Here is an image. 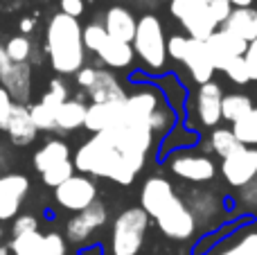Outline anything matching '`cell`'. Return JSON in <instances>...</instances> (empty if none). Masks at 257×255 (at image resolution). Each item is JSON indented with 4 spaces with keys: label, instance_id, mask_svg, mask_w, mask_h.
Wrapping results in <instances>:
<instances>
[{
    "label": "cell",
    "instance_id": "cell-38",
    "mask_svg": "<svg viewBox=\"0 0 257 255\" xmlns=\"http://www.w3.org/2000/svg\"><path fill=\"white\" fill-rule=\"evenodd\" d=\"M61 14L66 16H81L84 14V0H61Z\"/></svg>",
    "mask_w": 257,
    "mask_h": 255
},
{
    "label": "cell",
    "instance_id": "cell-42",
    "mask_svg": "<svg viewBox=\"0 0 257 255\" xmlns=\"http://www.w3.org/2000/svg\"><path fill=\"white\" fill-rule=\"evenodd\" d=\"M232 7H250L253 5V0H230Z\"/></svg>",
    "mask_w": 257,
    "mask_h": 255
},
{
    "label": "cell",
    "instance_id": "cell-19",
    "mask_svg": "<svg viewBox=\"0 0 257 255\" xmlns=\"http://www.w3.org/2000/svg\"><path fill=\"white\" fill-rule=\"evenodd\" d=\"M86 93L90 95L93 104L126 99L124 88H122L120 81L115 79V75H113V72H108V70H95V79H93V84L86 88Z\"/></svg>",
    "mask_w": 257,
    "mask_h": 255
},
{
    "label": "cell",
    "instance_id": "cell-17",
    "mask_svg": "<svg viewBox=\"0 0 257 255\" xmlns=\"http://www.w3.org/2000/svg\"><path fill=\"white\" fill-rule=\"evenodd\" d=\"M0 86L9 93L14 104H25L32 90V68L30 63H9L5 72H0Z\"/></svg>",
    "mask_w": 257,
    "mask_h": 255
},
{
    "label": "cell",
    "instance_id": "cell-11",
    "mask_svg": "<svg viewBox=\"0 0 257 255\" xmlns=\"http://www.w3.org/2000/svg\"><path fill=\"white\" fill-rule=\"evenodd\" d=\"M205 45H208V52H210V57H212V63L217 70H226L228 63L244 57L246 48H248V43H246L244 39H239L237 34L228 32L226 27L214 32V34L205 41Z\"/></svg>",
    "mask_w": 257,
    "mask_h": 255
},
{
    "label": "cell",
    "instance_id": "cell-43",
    "mask_svg": "<svg viewBox=\"0 0 257 255\" xmlns=\"http://www.w3.org/2000/svg\"><path fill=\"white\" fill-rule=\"evenodd\" d=\"M0 255H12V253H9V248H5V246H0Z\"/></svg>",
    "mask_w": 257,
    "mask_h": 255
},
{
    "label": "cell",
    "instance_id": "cell-20",
    "mask_svg": "<svg viewBox=\"0 0 257 255\" xmlns=\"http://www.w3.org/2000/svg\"><path fill=\"white\" fill-rule=\"evenodd\" d=\"M104 27L106 32L117 41L124 43H133V36L138 30V21L133 18V14L124 7H111L104 16Z\"/></svg>",
    "mask_w": 257,
    "mask_h": 255
},
{
    "label": "cell",
    "instance_id": "cell-35",
    "mask_svg": "<svg viewBox=\"0 0 257 255\" xmlns=\"http://www.w3.org/2000/svg\"><path fill=\"white\" fill-rule=\"evenodd\" d=\"M12 230H14V237L27 235V233H36V230H39V221H36L34 215H18Z\"/></svg>",
    "mask_w": 257,
    "mask_h": 255
},
{
    "label": "cell",
    "instance_id": "cell-39",
    "mask_svg": "<svg viewBox=\"0 0 257 255\" xmlns=\"http://www.w3.org/2000/svg\"><path fill=\"white\" fill-rule=\"evenodd\" d=\"M95 70L97 68H81L79 72H77V84L81 86V88H88L90 84H93V79H95Z\"/></svg>",
    "mask_w": 257,
    "mask_h": 255
},
{
    "label": "cell",
    "instance_id": "cell-29",
    "mask_svg": "<svg viewBox=\"0 0 257 255\" xmlns=\"http://www.w3.org/2000/svg\"><path fill=\"white\" fill-rule=\"evenodd\" d=\"M70 176H75V163L66 161V163H59V165L50 167L48 172H43V183L48 185V188L57 190L59 185H63Z\"/></svg>",
    "mask_w": 257,
    "mask_h": 255
},
{
    "label": "cell",
    "instance_id": "cell-24",
    "mask_svg": "<svg viewBox=\"0 0 257 255\" xmlns=\"http://www.w3.org/2000/svg\"><path fill=\"white\" fill-rule=\"evenodd\" d=\"M88 106L79 99H68L57 111V131H75L86 124Z\"/></svg>",
    "mask_w": 257,
    "mask_h": 255
},
{
    "label": "cell",
    "instance_id": "cell-25",
    "mask_svg": "<svg viewBox=\"0 0 257 255\" xmlns=\"http://www.w3.org/2000/svg\"><path fill=\"white\" fill-rule=\"evenodd\" d=\"M253 102H250V97H246V95H239V93H232V95H226L221 102V117L228 122H232V124H237L239 120H244L246 115H248L250 111H253Z\"/></svg>",
    "mask_w": 257,
    "mask_h": 255
},
{
    "label": "cell",
    "instance_id": "cell-9",
    "mask_svg": "<svg viewBox=\"0 0 257 255\" xmlns=\"http://www.w3.org/2000/svg\"><path fill=\"white\" fill-rule=\"evenodd\" d=\"M9 251L14 255H66L68 244L66 237H61L59 233L41 235L36 230V233L14 237L9 244Z\"/></svg>",
    "mask_w": 257,
    "mask_h": 255
},
{
    "label": "cell",
    "instance_id": "cell-41",
    "mask_svg": "<svg viewBox=\"0 0 257 255\" xmlns=\"http://www.w3.org/2000/svg\"><path fill=\"white\" fill-rule=\"evenodd\" d=\"M21 30L25 32V34H27V32H32V30H34V21H32V18H23V21H21Z\"/></svg>",
    "mask_w": 257,
    "mask_h": 255
},
{
    "label": "cell",
    "instance_id": "cell-13",
    "mask_svg": "<svg viewBox=\"0 0 257 255\" xmlns=\"http://www.w3.org/2000/svg\"><path fill=\"white\" fill-rule=\"evenodd\" d=\"M104 224H106V208L102 203H93L90 208L77 212L66 224V239L70 244H84Z\"/></svg>",
    "mask_w": 257,
    "mask_h": 255
},
{
    "label": "cell",
    "instance_id": "cell-28",
    "mask_svg": "<svg viewBox=\"0 0 257 255\" xmlns=\"http://www.w3.org/2000/svg\"><path fill=\"white\" fill-rule=\"evenodd\" d=\"M5 50L12 63H27V59L32 57V41L27 36H14L5 45Z\"/></svg>",
    "mask_w": 257,
    "mask_h": 255
},
{
    "label": "cell",
    "instance_id": "cell-2",
    "mask_svg": "<svg viewBox=\"0 0 257 255\" xmlns=\"http://www.w3.org/2000/svg\"><path fill=\"white\" fill-rule=\"evenodd\" d=\"M75 167L86 176H102L120 185H131L138 174L108 134H95L90 140H86L75 154Z\"/></svg>",
    "mask_w": 257,
    "mask_h": 255
},
{
    "label": "cell",
    "instance_id": "cell-26",
    "mask_svg": "<svg viewBox=\"0 0 257 255\" xmlns=\"http://www.w3.org/2000/svg\"><path fill=\"white\" fill-rule=\"evenodd\" d=\"M210 145L217 152V156H221V158H228L230 154H235L241 147V143L237 140L232 129H217L212 134V138H210Z\"/></svg>",
    "mask_w": 257,
    "mask_h": 255
},
{
    "label": "cell",
    "instance_id": "cell-31",
    "mask_svg": "<svg viewBox=\"0 0 257 255\" xmlns=\"http://www.w3.org/2000/svg\"><path fill=\"white\" fill-rule=\"evenodd\" d=\"M63 102H68L66 84H63L61 79H52L48 86V93H45L43 99H41V104H45V106L52 108V111H59V106H61Z\"/></svg>",
    "mask_w": 257,
    "mask_h": 255
},
{
    "label": "cell",
    "instance_id": "cell-15",
    "mask_svg": "<svg viewBox=\"0 0 257 255\" xmlns=\"http://www.w3.org/2000/svg\"><path fill=\"white\" fill-rule=\"evenodd\" d=\"M5 131H7L12 145H16V147H27V145L34 143L39 129L34 126L30 106H25V104H14L12 113H9V120H7V124H5Z\"/></svg>",
    "mask_w": 257,
    "mask_h": 255
},
{
    "label": "cell",
    "instance_id": "cell-1",
    "mask_svg": "<svg viewBox=\"0 0 257 255\" xmlns=\"http://www.w3.org/2000/svg\"><path fill=\"white\" fill-rule=\"evenodd\" d=\"M142 210L158 224L165 237L169 239H190L196 230V215L183 203V199L174 192L172 183L160 176H151L142 185Z\"/></svg>",
    "mask_w": 257,
    "mask_h": 255
},
{
    "label": "cell",
    "instance_id": "cell-37",
    "mask_svg": "<svg viewBox=\"0 0 257 255\" xmlns=\"http://www.w3.org/2000/svg\"><path fill=\"white\" fill-rule=\"evenodd\" d=\"M244 59H246V66H248V70H250V79H257V39L248 43Z\"/></svg>",
    "mask_w": 257,
    "mask_h": 255
},
{
    "label": "cell",
    "instance_id": "cell-44",
    "mask_svg": "<svg viewBox=\"0 0 257 255\" xmlns=\"http://www.w3.org/2000/svg\"><path fill=\"white\" fill-rule=\"evenodd\" d=\"M205 3H212V0H205Z\"/></svg>",
    "mask_w": 257,
    "mask_h": 255
},
{
    "label": "cell",
    "instance_id": "cell-45",
    "mask_svg": "<svg viewBox=\"0 0 257 255\" xmlns=\"http://www.w3.org/2000/svg\"><path fill=\"white\" fill-rule=\"evenodd\" d=\"M169 3H172V0H169Z\"/></svg>",
    "mask_w": 257,
    "mask_h": 255
},
{
    "label": "cell",
    "instance_id": "cell-32",
    "mask_svg": "<svg viewBox=\"0 0 257 255\" xmlns=\"http://www.w3.org/2000/svg\"><path fill=\"white\" fill-rule=\"evenodd\" d=\"M106 36H108V32H106V27H104L102 23H90L88 27H84V45H86V50L97 52L99 45L104 43Z\"/></svg>",
    "mask_w": 257,
    "mask_h": 255
},
{
    "label": "cell",
    "instance_id": "cell-16",
    "mask_svg": "<svg viewBox=\"0 0 257 255\" xmlns=\"http://www.w3.org/2000/svg\"><path fill=\"white\" fill-rule=\"evenodd\" d=\"M122 115H124V99L117 102H104V104H90L88 113H86V129L93 134H102V131L115 129L120 126Z\"/></svg>",
    "mask_w": 257,
    "mask_h": 255
},
{
    "label": "cell",
    "instance_id": "cell-6",
    "mask_svg": "<svg viewBox=\"0 0 257 255\" xmlns=\"http://www.w3.org/2000/svg\"><path fill=\"white\" fill-rule=\"evenodd\" d=\"M147 228H149V215L142 208H128L120 212L113 224V255H138L145 242Z\"/></svg>",
    "mask_w": 257,
    "mask_h": 255
},
{
    "label": "cell",
    "instance_id": "cell-14",
    "mask_svg": "<svg viewBox=\"0 0 257 255\" xmlns=\"http://www.w3.org/2000/svg\"><path fill=\"white\" fill-rule=\"evenodd\" d=\"M169 167L178 179L192 183H205L214 176V163L208 156H196V154H178L169 161Z\"/></svg>",
    "mask_w": 257,
    "mask_h": 255
},
{
    "label": "cell",
    "instance_id": "cell-36",
    "mask_svg": "<svg viewBox=\"0 0 257 255\" xmlns=\"http://www.w3.org/2000/svg\"><path fill=\"white\" fill-rule=\"evenodd\" d=\"M14 108V99L9 97V93L0 86V129H5V124H7L9 120V113H12Z\"/></svg>",
    "mask_w": 257,
    "mask_h": 255
},
{
    "label": "cell",
    "instance_id": "cell-23",
    "mask_svg": "<svg viewBox=\"0 0 257 255\" xmlns=\"http://www.w3.org/2000/svg\"><path fill=\"white\" fill-rule=\"evenodd\" d=\"M66 161H70V149H68V145L63 140H50V143H45L34 154V167L41 174L48 172L50 167L59 165V163H66Z\"/></svg>",
    "mask_w": 257,
    "mask_h": 255
},
{
    "label": "cell",
    "instance_id": "cell-34",
    "mask_svg": "<svg viewBox=\"0 0 257 255\" xmlns=\"http://www.w3.org/2000/svg\"><path fill=\"white\" fill-rule=\"evenodd\" d=\"M221 255H257V233L246 235L241 242H237L235 246H230Z\"/></svg>",
    "mask_w": 257,
    "mask_h": 255
},
{
    "label": "cell",
    "instance_id": "cell-27",
    "mask_svg": "<svg viewBox=\"0 0 257 255\" xmlns=\"http://www.w3.org/2000/svg\"><path fill=\"white\" fill-rule=\"evenodd\" d=\"M232 131H235L237 140L241 145H257V108L248 113L244 120H239L237 124H232Z\"/></svg>",
    "mask_w": 257,
    "mask_h": 255
},
{
    "label": "cell",
    "instance_id": "cell-4",
    "mask_svg": "<svg viewBox=\"0 0 257 255\" xmlns=\"http://www.w3.org/2000/svg\"><path fill=\"white\" fill-rule=\"evenodd\" d=\"M167 54L172 59H176V61L185 63L196 84L203 86L208 81H212V75L217 68L212 63V57L208 52L205 41H196V39H190V36L176 34L167 41Z\"/></svg>",
    "mask_w": 257,
    "mask_h": 255
},
{
    "label": "cell",
    "instance_id": "cell-12",
    "mask_svg": "<svg viewBox=\"0 0 257 255\" xmlns=\"http://www.w3.org/2000/svg\"><path fill=\"white\" fill-rule=\"evenodd\" d=\"M30 192V181L23 174L0 176V221L18 217L23 201Z\"/></svg>",
    "mask_w": 257,
    "mask_h": 255
},
{
    "label": "cell",
    "instance_id": "cell-30",
    "mask_svg": "<svg viewBox=\"0 0 257 255\" xmlns=\"http://www.w3.org/2000/svg\"><path fill=\"white\" fill-rule=\"evenodd\" d=\"M32 120H34V126L39 131H57V111L48 108L45 104H34L30 106Z\"/></svg>",
    "mask_w": 257,
    "mask_h": 255
},
{
    "label": "cell",
    "instance_id": "cell-21",
    "mask_svg": "<svg viewBox=\"0 0 257 255\" xmlns=\"http://www.w3.org/2000/svg\"><path fill=\"white\" fill-rule=\"evenodd\" d=\"M228 32L237 34L239 39H244L246 43L257 39V9L253 7H235L232 14L228 16V21L223 23Z\"/></svg>",
    "mask_w": 257,
    "mask_h": 255
},
{
    "label": "cell",
    "instance_id": "cell-18",
    "mask_svg": "<svg viewBox=\"0 0 257 255\" xmlns=\"http://www.w3.org/2000/svg\"><path fill=\"white\" fill-rule=\"evenodd\" d=\"M221 102H223V93L221 86L208 81L199 88L196 95V113H199L201 124L205 126H217L221 120Z\"/></svg>",
    "mask_w": 257,
    "mask_h": 255
},
{
    "label": "cell",
    "instance_id": "cell-3",
    "mask_svg": "<svg viewBox=\"0 0 257 255\" xmlns=\"http://www.w3.org/2000/svg\"><path fill=\"white\" fill-rule=\"evenodd\" d=\"M45 52L54 72L59 75L79 72L86 59L84 27L79 25V21L66 14H57L50 18L45 30Z\"/></svg>",
    "mask_w": 257,
    "mask_h": 255
},
{
    "label": "cell",
    "instance_id": "cell-8",
    "mask_svg": "<svg viewBox=\"0 0 257 255\" xmlns=\"http://www.w3.org/2000/svg\"><path fill=\"white\" fill-rule=\"evenodd\" d=\"M54 199L61 208L70 212H81L97 203V185L86 174H75L54 190Z\"/></svg>",
    "mask_w": 257,
    "mask_h": 255
},
{
    "label": "cell",
    "instance_id": "cell-40",
    "mask_svg": "<svg viewBox=\"0 0 257 255\" xmlns=\"http://www.w3.org/2000/svg\"><path fill=\"white\" fill-rule=\"evenodd\" d=\"M9 63H12V61H9V57H7V50H5L3 45H0V72L7 70Z\"/></svg>",
    "mask_w": 257,
    "mask_h": 255
},
{
    "label": "cell",
    "instance_id": "cell-5",
    "mask_svg": "<svg viewBox=\"0 0 257 255\" xmlns=\"http://www.w3.org/2000/svg\"><path fill=\"white\" fill-rule=\"evenodd\" d=\"M133 52L151 68V70H160L167 61V39H165L163 25L156 16L147 14L138 21V30L133 36Z\"/></svg>",
    "mask_w": 257,
    "mask_h": 255
},
{
    "label": "cell",
    "instance_id": "cell-7",
    "mask_svg": "<svg viewBox=\"0 0 257 255\" xmlns=\"http://www.w3.org/2000/svg\"><path fill=\"white\" fill-rule=\"evenodd\" d=\"M169 9L187 30L190 39L208 41L219 30V23L210 12V3L205 0H172Z\"/></svg>",
    "mask_w": 257,
    "mask_h": 255
},
{
    "label": "cell",
    "instance_id": "cell-33",
    "mask_svg": "<svg viewBox=\"0 0 257 255\" xmlns=\"http://www.w3.org/2000/svg\"><path fill=\"white\" fill-rule=\"evenodd\" d=\"M223 72H226L228 79L235 81V84H248V81H253V79H250V70H248V66H246V59L244 57L230 61Z\"/></svg>",
    "mask_w": 257,
    "mask_h": 255
},
{
    "label": "cell",
    "instance_id": "cell-10",
    "mask_svg": "<svg viewBox=\"0 0 257 255\" xmlns=\"http://www.w3.org/2000/svg\"><path fill=\"white\" fill-rule=\"evenodd\" d=\"M221 172H223L228 183L235 185V188L248 185L250 181L257 179V149L241 145L235 154L223 158Z\"/></svg>",
    "mask_w": 257,
    "mask_h": 255
},
{
    "label": "cell",
    "instance_id": "cell-22",
    "mask_svg": "<svg viewBox=\"0 0 257 255\" xmlns=\"http://www.w3.org/2000/svg\"><path fill=\"white\" fill-rule=\"evenodd\" d=\"M95 54H97V57L102 59L108 68H126V66H131L133 57H136L131 43H124V41L113 39L111 34L104 39V43L99 45V50Z\"/></svg>",
    "mask_w": 257,
    "mask_h": 255
}]
</instances>
